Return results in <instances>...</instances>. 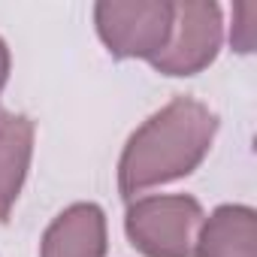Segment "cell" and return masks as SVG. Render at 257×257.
I'll use <instances>...</instances> for the list:
<instances>
[{"mask_svg":"<svg viewBox=\"0 0 257 257\" xmlns=\"http://www.w3.org/2000/svg\"><path fill=\"white\" fill-rule=\"evenodd\" d=\"M203 206L188 194H155L127 206L124 233L146 257H194Z\"/></svg>","mask_w":257,"mask_h":257,"instance_id":"7a4b0ae2","label":"cell"},{"mask_svg":"<svg viewBox=\"0 0 257 257\" xmlns=\"http://www.w3.org/2000/svg\"><path fill=\"white\" fill-rule=\"evenodd\" d=\"M221 40V7L212 0H182L173 4V31L164 52L149 64L164 76H197L218 58Z\"/></svg>","mask_w":257,"mask_h":257,"instance_id":"277c9868","label":"cell"},{"mask_svg":"<svg viewBox=\"0 0 257 257\" xmlns=\"http://www.w3.org/2000/svg\"><path fill=\"white\" fill-rule=\"evenodd\" d=\"M194 257H257V215L251 206H218L197 233Z\"/></svg>","mask_w":257,"mask_h":257,"instance_id":"52a82bcc","label":"cell"},{"mask_svg":"<svg viewBox=\"0 0 257 257\" xmlns=\"http://www.w3.org/2000/svg\"><path fill=\"white\" fill-rule=\"evenodd\" d=\"M233 16H236V25H233V31H230V43H233L236 52L248 55V52H254V19H257V4H239V7L233 10Z\"/></svg>","mask_w":257,"mask_h":257,"instance_id":"ba28073f","label":"cell"},{"mask_svg":"<svg viewBox=\"0 0 257 257\" xmlns=\"http://www.w3.org/2000/svg\"><path fill=\"white\" fill-rule=\"evenodd\" d=\"M106 215L97 203H73L46 230L40 257H106Z\"/></svg>","mask_w":257,"mask_h":257,"instance_id":"5b68a950","label":"cell"},{"mask_svg":"<svg viewBox=\"0 0 257 257\" xmlns=\"http://www.w3.org/2000/svg\"><path fill=\"white\" fill-rule=\"evenodd\" d=\"M7 79H10V49H7L4 40H0V94L7 88Z\"/></svg>","mask_w":257,"mask_h":257,"instance_id":"9c48e42d","label":"cell"},{"mask_svg":"<svg viewBox=\"0 0 257 257\" xmlns=\"http://www.w3.org/2000/svg\"><path fill=\"white\" fill-rule=\"evenodd\" d=\"M97 37L112 58L152 61L164 52L173 31V4L167 0H100L94 7Z\"/></svg>","mask_w":257,"mask_h":257,"instance_id":"3957f363","label":"cell"},{"mask_svg":"<svg viewBox=\"0 0 257 257\" xmlns=\"http://www.w3.org/2000/svg\"><path fill=\"white\" fill-rule=\"evenodd\" d=\"M34 158V121L19 112L0 109V224L10 221V212L25 188Z\"/></svg>","mask_w":257,"mask_h":257,"instance_id":"8992f818","label":"cell"},{"mask_svg":"<svg viewBox=\"0 0 257 257\" xmlns=\"http://www.w3.org/2000/svg\"><path fill=\"white\" fill-rule=\"evenodd\" d=\"M218 134V115L194 100L176 97L155 112L127 140L118 161V191L124 200H137L149 188L191 176L209 155Z\"/></svg>","mask_w":257,"mask_h":257,"instance_id":"6da1fadb","label":"cell"}]
</instances>
